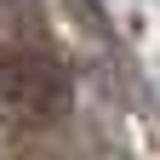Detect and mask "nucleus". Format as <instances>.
<instances>
[{
	"label": "nucleus",
	"instance_id": "nucleus-1",
	"mask_svg": "<svg viewBox=\"0 0 160 160\" xmlns=\"http://www.w3.org/2000/svg\"><path fill=\"white\" fill-rule=\"evenodd\" d=\"M0 109L17 120H57L69 109V74L40 52L0 57Z\"/></svg>",
	"mask_w": 160,
	"mask_h": 160
}]
</instances>
